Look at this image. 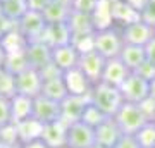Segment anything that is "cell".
Segmentation results:
<instances>
[{"mask_svg":"<svg viewBox=\"0 0 155 148\" xmlns=\"http://www.w3.org/2000/svg\"><path fill=\"white\" fill-rule=\"evenodd\" d=\"M79 57H81L79 50H78L72 43L61 45V47H54V48H52V62H54L62 72L78 67Z\"/></svg>","mask_w":155,"mask_h":148,"instance_id":"5bb4252c","label":"cell"},{"mask_svg":"<svg viewBox=\"0 0 155 148\" xmlns=\"http://www.w3.org/2000/svg\"><path fill=\"white\" fill-rule=\"evenodd\" d=\"M97 143L95 127L78 121L67 129V148H91Z\"/></svg>","mask_w":155,"mask_h":148,"instance_id":"30bf717a","label":"cell"},{"mask_svg":"<svg viewBox=\"0 0 155 148\" xmlns=\"http://www.w3.org/2000/svg\"><path fill=\"white\" fill-rule=\"evenodd\" d=\"M64 81L71 95H90L91 86H93L79 67H74L64 72Z\"/></svg>","mask_w":155,"mask_h":148,"instance_id":"ac0fdd59","label":"cell"},{"mask_svg":"<svg viewBox=\"0 0 155 148\" xmlns=\"http://www.w3.org/2000/svg\"><path fill=\"white\" fill-rule=\"evenodd\" d=\"M0 2H4V0H0Z\"/></svg>","mask_w":155,"mask_h":148,"instance_id":"f5cc1de1","label":"cell"},{"mask_svg":"<svg viewBox=\"0 0 155 148\" xmlns=\"http://www.w3.org/2000/svg\"><path fill=\"white\" fill-rule=\"evenodd\" d=\"M24 54H26L29 66L38 69V71H41L45 66H48L52 62V47L47 41H43V40L29 41L26 50H24Z\"/></svg>","mask_w":155,"mask_h":148,"instance_id":"8fae6325","label":"cell"},{"mask_svg":"<svg viewBox=\"0 0 155 148\" xmlns=\"http://www.w3.org/2000/svg\"><path fill=\"white\" fill-rule=\"evenodd\" d=\"M33 105H35V98L26 97V95H21V93H16L11 98L12 122H21L24 119L33 117Z\"/></svg>","mask_w":155,"mask_h":148,"instance_id":"ffe728a7","label":"cell"},{"mask_svg":"<svg viewBox=\"0 0 155 148\" xmlns=\"http://www.w3.org/2000/svg\"><path fill=\"white\" fill-rule=\"evenodd\" d=\"M150 98L155 100V77L150 81Z\"/></svg>","mask_w":155,"mask_h":148,"instance_id":"f6af8a7d","label":"cell"},{"mask_svg":"<svg viewBox=\"0 0 155 148\" xmlns=\"http://www.w3.org/2000/svg\"><path fill=\"white\" fill-rule=\"evenodd\" d=\"M107 117H109V115H107L105 112H102V110H100L98 107L93 104V102H90V104L86 105L84 112H83V117H81V121H83L84 124L91 126V127H97L98 124H102V122L105 121Z\"/></svg>","mask_w":155,"mask_h":148,"instance_id":"4dcf8cb0","label":"cell"},{"mask_svg":"<svg viewBox=\"0 0 155 148\" xmlns=\"http://www.w3.org/2000/svg\"><path fill=\"white\" fill-rule=\"evenodd\" d=\"M41 95L47 97V98L55 100V102H62V100L66 98L67 95H69V90H67L66 81H64V74H59V76L43 79Z\"/></svg>","mask_w":155,"mask_h":148,"instance_id":"603a6c76","label":"cell"},{"mask_svg":"<svg viewBox=\"0 0 155 148\" xmlns=\"http://www.w3.org/2000/svg\"><path fill=\"white\" fill-rule=\"evenodd\" d=\"M2 11H4V16L7 19L17 22L19 19L24 17V14L29 11V7L26 0H4L2 2Z\"/></svg>","mask_w":155,"mask_h":148,"instance_id":"83f0119b","label":"cell"},{"mask_svg":"<svg viewBox=\"0 0 155 148\" xmlns=\"http://www.w3.org/2000/svg\"><path fill=\"white\" fill-rule=\"evenodd\" d=\"M140 16L145 22L155 28V0H143V5L140 9Z\"/></svg>","mask_w":155,"mask_h":148,"instance_id":"e575fe53","label":"cell"},{"mask_svg":"<svg viewBox=\"0 0 155 148\" xmlns=\"http://www.w3.org/2000/svg\"><path fill=\"white\" fill-rule=\"evenodd\" d=\"M90 98H91V102H93L102 112H105L109 117H114L116 112L121 109V105L124 104L121 90L117 86L107 84V83H104V81H100V83H97V84L91 86Z\"/></svg>","mask_w":155,"mask_h":148,"instance_id":"6da1fadb","label":"cell"},{"mask_svg":"<svg viewBox=\"0 0 155 148\" xmlns=\"http://www.w3.org/2000/svg\"><path fill=\"white\" fill-rule=\"evenodd\" d=\"M91 148H109V146H102V145H97V143H95V145H93Z\"/></svg>","mask_w":155,"mask_h":148,"instance_id":"7dc6e473","label":"cell"},{"mask_svg":"<svg viewBox=\"0 0 155 148\" xmlns=\"http://www.w3.org/2000/svg\"><path fill=\"white\" fill-rule=\"evenodd\" d=\"M12 122V114H11V98L0 97V127Z\"/></svg>","mask_w":155,"mask_h":148,"instance_id":"d590c367","label":"cell"},{"mask_svg":"<svg viewBox=\"0 0 155 148\" xmlns=\"http://www.w3.org/2000/svg\"><path fill=\"white\" fill-rule=\"evenodd\" d=\"M145 54H147V61L155 64V36L145 45Z\"/></svg>","mask_w":155,"mask_h":148,"instance_id":"7bdbcfd3","label":"cell"},{"mask_svg":"<svg viewBox=\"0 0 155 148\" xmlns=\"http://www.w3.org/2000/svg\"><path fill=\"white\" fill-rule=\"evenodd\" d=\"M17 126V133H19V141L21 145H26V143H31L35 140H40L41 138V133H43V122H40L38 119L35 117H29V119H24L21 122H14Z\"/></svg>","mask_w":155,"mask_h":148,"instance_id":"7402d4cb","label":"cell"},{"mask_svg":"<svg viewBox=\"0 0 155 148\" xmlns=\"http://www.w3.org/2000/svg\"><path fill=\"white\" fill-rule=\"evenodd\" d=\"M0 148H5V146H4V143H2V141H0Z\"/></svg>","mask_w":155,"mask_h":148,"instance_id":"f907efd6","label":"cell"},{"mask_svg":"<svg viewBox=\"0 0 155 148\" xmlns=\"http://www.w3.org/2000/svg\"><path fill=\"white\" fill-rule=\"evenodd\" d=\"M114 148H141L134 134H122L119 141L114 145Z\"/></svg>","mask_w":155,"mask_h":148,"instance_id":"f35d334b","label":"cell"},{"mask_svg":"<svg viewBox=\"0 0 155 148\" xmlns=\"http://www.w3.org/2000/svg\"><path fill=\"white\" fill-rule=\"evenodd\" d=\"M43 41L54 48V47H61V45H67L72 41V33L71 28L67 24V21L64 22H48L47 29L43 35Z\"/></svg>","mask_w":155,"mask_h":148,"instance_id":"e0dca14e","label":"cell"},{"mask_svg":"<svg viewBox=\"0 0 155 148\" xmlns=\"http://www.w3.org/2000/svg\"><path fill=\"white\" fill-rule=\"evenodd\" d=\"M98 4V0H74L72 2V9L79 12H86V14H91L95 11V7Z\"/></svg>","mask_w":155,"mask_h":148,"instance_id":"8d00e7d4","label":"cell"},{"mask_svg":"<svg viewBox=\"0 0 155 148\" xmlns=\"http://www.w3.org/2000/svg\"><path fill=\"white\" fill-rule=\"evenodd\" d=\"M16 26H17V22L11 21V19H7L5 16L0 17V41L4 40V36H7V35L11 33Z\"/></svg>","mask_w":155,"mask_h":148,"instance_id":"ab89813d","label":"cell"},{"mask_svg":"<svg viewBox=\"0 0 155 148\" xmlns=\"http://www.w3.org/2000/svg\"><path fill=\"white\" fill-rule=\"evenodd\" d=\"M112 17H114V24L119 26H126L129 22L140 19V9L131 5L126 0H112Z\"/></svg>","mask_w":155,"mask_h":148,"instance_id":"d6986e66","label":"cell"},{"mask_svg":"<svg viewBox=\"0 0 155 148\" xmlns=\"http://www.w3.org/2000/svg\"><path fill=\"white\" fill-rule=\"evenodd\" d=\"M16 93V76L7 71L5 67H0V97L12 98Z\"/></svg>","mask_w":155,"mask_h":148,"instance_id":"f546056e","label":"cell"},{"mask_svg":"<svg viewBox=\"0 0 155 148\" xmlns=\"http://www.w3.org/2000/svg\"><path fill=\"white\" fill-rule=\"evenodd\" d=\"M153 33H155V28H153Z\"/></svg>","mask_w":155,"mask_h":148,"instance_id":"816d5d0a","label":"cell"},{"mask_svg":"<svg viewBox=\"0 0 155 148\" xmlns=\"http://www.w3.org/2000/svg\"><path fill=\"white\" fill-rule=\"evenodd\" d=\"M22 148H50L47 143L40 138V140H35V141H31V143H26V145H22Z\"/></svg>","mask_w":155,"mask_h":148,"instance_id":"ee69618b","label":"cell"},{"mask_svg":"<svg viewBox=\"0 0 155 148\" xmlns=\"http://www.w3.org/2000/svg\"><path fill=\"white\" fill-rule=\"evenodd\" d=\"M140 105H141V109H143L145 115L148 117V121H155V100L148 97V98L143 100Z\"/></svg>","mask_w":155,"mask_h":148,"instance_id":"60d3db41","label":"cell"},{"mask_svg":"<svg viewBox=\"0 0 155 148\" xmlns=\"http://www.w3.org/2000/svg\"><path fill=\"white\" fill-rule=\"evenodd\" d=\"M33 117L40 122H54L61 119V102H55L52 98H47L43 95H38L35 98L33 105Z\"/></svg>","mask_w":155,"mask_h":148,"instance_id":"4fadbf2b","label":"cell"},{"mask_svg":"<svg viewBox=\"0 0 155 148\" xmlns=\"http://www.w3.org/2000/svg\"><path fill=\"white\" fill-rule=\"evenodd\" d=\"M122 47H124V38L119 28L110 26L95 31V50H98L105 59L119 57Z\"/></svg>","mask_w":155,"mask_h":148,"instance_id":"3957f363","label":"cell"},{"mask_svg":"<svg viewBox=\"0 0 155 148\" xmlns=\"http://www.w3.org/2000/svg\"><path fill=\"white\" fill-rule=\"evenodd\" d=\"M71 12H72V7L59 4L55 0H50V4L45 7V11L41 14H43L47 22H64L69 19Z\"/></svg>","mask_w":155,"mask_h":148,"instance_id":"484cf974","label":"cell"},{"mask_svg":"<svg viewBox=\"0 0 155 148\" xmlns=\"http://www.w3.org/2000/svg\"><path fill=\"white\" fill-rule=\"evenodd\" d=\"M114 119H116L117 126L121 127L122 134H136L148 122V117L145 115L141 105L131 104V102H124L121 109L116 112Z\"/></svg>","mask_w":155,"mask_h":148,"instance_id":"7a4b0ae2","label":"cell"},{"mask_svg":"<svg viewBox=\"0 0 155 148\" xmlns=\"http://www.w3.org/2000/svg\"><path fill=\"white\" fill-rule=\"evenodd\" d=\"M79 54H84V52H90V50H95V33L90 35H79V36H72L71 41Z\"/></svg>","mask_w":155,"mask_h":148,"instance_id":"836d02e7","label":"cell"},{"mask_svg":"<svg viewBox=\"0 0 155 148\" xmlns=\"http://www.w3.org/2000/svg\"><path fill=\"white\" fill-rule=\"evenodd\" d=\"M129 74H131V71L126 67V64L119 57H114V59H107L105 67H104V74H102V81L107 83V84H112V86L121 88V84L126 81V77Z\"/></svg>","mask_w":155,"mask_h":148,"instance_id":"2e32d148","label":"cell"},{"mask_svg":"<svg viewBox=\"0 0 155 148\" xmlns=\"http://www.w3.org/2000/svg\"><path fill=\"white\" fill-rule=\"evenodd\" d=\"M4 16V11H2V2H0V17Z\"/></svg>","mask_w":155,"mask_h":148,"instance_id":"681fc988","label":"cell"},{"mask_svg":"<svg viewBox=\"0 0 155 148\" xmlns=\"http://www.w3.org/2000/svg\"><path fill=\"white\" fill-rule=\"evenodd\" d=\"M105 62H107V59L100 54L98 50H90V52L81 54L78 67L84 72V76L88 77V81L91 84H97V83L102 81V74H104Z\"/></svg>","mask_w":155,"mask_h":148,"instance_id":"52a82bcc","label":"cell"},{"mask_svg":"<svg viewBox=\"0 0 155 148\" xmlns=\"http://www.w3.org/2000/svg\"><path fill=\"white\" fill-rule=\"evenodd\" d=\"M67 24H69V28H71L72 36H79V35H90V33H95V31H97L91 14L74 11V9H72L71 16H69V19H67Z\"/></svg>","mask_w":155,"mask_h":148,"instance_id":"44dd1931","label":"cell"},{"mask_svg":"<svg viewBox=\"0 0 155 148\" xmlns=\"http://www.w3.org/2000/svg\"><path fill=\"white\" fill-rule=\"evenodd\" d=\"M121 33H122V38H124V43L140 45V47H145L155 36L153 26H150L148 22H145L141 17L133 22H129V24H126V26H122Z\"/></svg>","mask_w":155,"mask_h":148,"instance_id":"ba28073f","label":"cell"},{"mask_svg":"<svg viewBox=\"0 0 155 148\" xmlns=\"http://www.w3.org/2000/svg\"><path fill=\"white\" fill-rule=\"evenodd\" d=\"M119 90H121L124 102L141 104L143 100H147L150 97V81H147L145 77H141L136 72H131Z\"/></svg>","mask_w":155,"mask_h":148,"instance_id":"277c9868","label":"cell"},{"mask_svg":"<svg viewBox=\"0 0 155 148\" xmlns=\"http://www.w3.org/2000/svg\"><path fill=\"white\" fill-rule=\"evenodd\" d=\"M2 67H5L7 71L12 72V74L16 76V74H19L21 71H24V69H28V67H31V66H29L28 59H26V54H24V50H22V52L7 54Z\"/></svg>","mask_w":155,"mask_h":148,"instance_id":"f1b7e54d","label":"cell"},{"mask_svg":"<svg viewBox=\"0 0 155 148\" xmlns=\"http://www.w3.org/2000/svg\"><path fill=\"white\" fill-rule=\"evenodd\" d=\"M0 45H2V48L5 50V54H14V52H22V50H26L28 40L22 36L21 31H19L17 26H16L7 36H4V40L0 41Z\"/></svg>","mask_w":155,"mask_h":148,"instance_id":"4316f807","label":"cell"},{"mask_svg":"<svg viewBox=\"0 0 155 148\" xmlns=\"http://www.w3.org/2000/svg\"><path fill=\"white\" fill-rule=\"evenodd\" d=\"M121 136H122V131H121V127L117 126L114 117H107L102 124H98V126L95 127L97 145H102V146L114 148V145L119 141Z\"/></svg>","mask_w":155,"mask_h":148,"instance_id":"9a60e30c","label":"cell"},{"mask_svg":"<svg viewBox=\"0 0 155 148\" xmlns=\"http://www.w3.org/2000/svg\"><path fill=\"white\" fill-rule=\"evenodd\" d=\"M5 148H22V145H16V146H5Z\"/></svg>","mask_w":155,"mask_h":148,"instance_id":"c3c4849f","label":"cell"},{"mask_svg":"<svg viewBox=\"0 0 155 148\" xmlns=\"http://www.w3.org/2000/svg\"><path fill=\"white\" fill-rule=\"evenodd\" d=\"M55 2H59V4H64V5L72 7V2H74V0H55Z\"/></svg>","mask_w":155,"mask_h":148,"instance_id":"bcb514c9","label":"cell"},{"mask_svg":"<svg viewBox=\"0 0 155 148\" xmlns=\"http://www.w3.org/2000/svg\"><path fill=\"white\" fill-rule=\"evenodd\" d=\"M28 2L29 11H36V12H43L45 7L50 4V0H26Z\"/></svg>","mask_w":155,"mask_h":148,"instance_id":"b9f144b4","label":"cell"},{"mask_svg":"<svg viewBox=\"0 0 155 148\" xmlns=\"http://www.w3.org/2000/svg\"><path fill=\"white\" fill-rule=\"evenodd\" d=\"M119 59H121L126 67L133 72L136 71L145 61H147V54H145V47H140V45H129L124 43L121 54H119Z\"/></svg>","mask_w":155,"mask_h":148,"instance_id":"cb8c5ba5","label":"cell"},{"mask_svg":"<svg viewBox=\"0 0 155 148\" xmlns=\"http://www.w3.org/2000/svg\"><path fill=\"white\" fill-rule=\"evenodd\" d=\"M95 28L97 29H105L114 26V17H112V0H98V4L91 12Z\"/></svg>","mask_w":155,"mask_h":148,"instance_id":"d4e9b609","label":"cell"},{"mask_svg":"<svg viewBox=\"0 0 155 148\" xmlns=\"http://www.w3.org/2000/svg\"><path fill=\"white\" fill-rule=\"evenodd\" d=\"M134 136L141 148H155V121H148Z\"/></svg>","mask_w":155,"mask_h":148,"instance_id":"1f68e13d","label":"cell"},{"mask_svg":"<svg viewBox=\"0 0 155 148\" xmlns=\"http://www.w3.org/2000/svg\"><path fill=\"white\" fill-rule=\"evenodd\" d=\"M47 24H48V22L45 21V17H43L41 12L28 11L26 14H24L22 19L17 21V29L21 31V35L28 40V43H29V41L43 40Z\"/></svg>","mask_w":155,"mask_h":148,"instance_id":"5b68a950","label":"cell"},{"mask_svg":"<svg viewBox=\"0 0 155 148\" xmlns=\"http://www.w3.org/2000/svg\"><path fill=\"white\" fill-rule=\"evenodd\" d=\"M133 72L140 74V76L145 77L147 81H152V79L155 77V64H152V62H148V61H145L143 64H141L136 71H133Z\"/></svg>","mask_w":155,"mask_h":148,"instance_id":"74e56055","label":"cell"},{"mask_svg":"<svg viewBox=\"0 0 155 148\" xmlns=\"http://www.w3.org/2000/svg\"><path fill=\"white\" fill-rule=\"evenodd\" d=\"M41 86H43V77H41L38 69H35V67H28L19 74H16L17 93L36 98L38 95H41Z\"/></svg>","mask_w":155,"mask_h":148,"instance_id":"9c48e42d","label":"cell"},{"mask_svg":"<svg viewBox=\"0 0 155 148\" xmlns=\"http://www.w3.org/2000/svg\"><path fill=\"white\" fill-rule=\"evenodd\" d=\"M0 141L4 143V146H16V145H21V141H19V133H17V126L14 122H9V124L0 127Z\"/></svg>","mask_w":155,"mask_h":148,"instance_id":"d6a6232c","label":"cell"},{"mask_svg":"<svg viewBox=\"0 0 155 148\" xmlns=\"http://www.w3.org/2000/svg\"><path fill=\"white\" fill-rule=\"evenodd\" d=\"M67 129H69V126L62 119L47 122V124H43L41 140L50 148H67Z\"/></svg>","mask_w":155,"mask_h":148,"instance_id":"7c38bea8","label":"cell"},{"mask_svg":"<svg viewBox=\"0 0 155 148\" xmlns=\"http://www.w3.org/2000/svg\"><path fill=\"white\" fill-rule=\"evenodd\" d=\"M90 102H91L90 95H71L69 93L61 102V119L66 122L67 126L81 121L83 112Z\"/></svg>","mask_w":155,"mask_h":148,"instance_id":"8992f818","label":"cell"}]
</instances>
